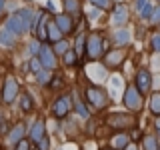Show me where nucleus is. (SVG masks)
Listing matches in <instances>:
<instances>
[{
	"label": "nucleus",
	"mask_w": 160,
	"mask_h": 150,
	"mask_svg": "<svg viewBox=\"0 0 160 150\" xmlns=\"http://www.w3.org/2000/svg\"><path fill=\"white\" fill-rule=\"evenodd\" d=\"M114 42H116L118 46L128 44V42H130V32H128V30H124V28L116 30V32H114Z\"/></svg>",
	"instance_id": "15"
},
{
	"label": "nucleus",
	"mask_w": 160,
	"mask_h": 150,
	"mask_svg": "<svg viewBox=\"0 0 160 150\" xmlns=\"http://www.w3.org/2000/svg\"><path fill=\"white\" fill-rule=\"evenodd\" d=\"M86 98H88V102L92 104L94 108H102L104 104L108 102L106 92H104L102 88H98V86H88L86 88Z\"/></svg>",
	"instance_id": "3"
},
{
	"label": "nucleus",
	"mask_w": 160,
	"mask_h": 150,
	"mask_svg": "<svg viewBox=\"0 0 160 150\" xmlns=\"http://www.w3.org/2000/svg\"><path fill=\"white\" fill-rule=\"evenodd\" d=\"M128 22V8L124 4H116V8L112 10V24L114 26H124Z\"/></svg>",
	"instance_id": "10"
},
{
	"label": "nucleus",
	"mask_w": 160,
	"mask_h": 150,
	"mask_svg": "<svg viewBox=\"0 0 160 150\" xmlns=\"http://www.w3.org/2000/svg\"><path fill=\"white\" fill-rule=\"evenodd\" d=\"M22 136H24V124H22V122H18L16 126L12 128V132H10L8 140H10L12 144H18V142H22Z\"/></svg>",
	"instance_id": "14"
},
{
	"label": "nucleus",
	"mask_w": 160,
	"mask_h": 150,
	"mask_svg": "<svg viewBox=\"0 0 160 150\" xmlns=\"http://www.w3.org/2000/svg\"><path fill=\"white\" fill-rule=\"evenodd\" d=\"M4 4H6V0H0V14L4 12Z\"/></svg>",
	"instance_id": "40"
},
{
	"label": "nucleus",
	"mask_w": 160,
	"mask_h": 150,
	"mask_svg": "<svg viewBox=\"0 0 160 150\" xmlns=\"http://www.w3.org/2000/svg\"><path fill=\"white\" fill-rule=\"evenodd\" d=\"M124 104H126V108L132 110V112H138V110L142 108V94H140V90L134 86V84L126 86V90H124Z\"/></svg>",
	"instance_id": "1"
},
{
	"label": "nucleus",
	"mask_w": 160,
	"mask_h": 150,
	"mask_svg": "<svg viewBox=\"0 0 160 150\" xmlns=\"http://www.w3.org/2000/svg\"><path fill=\"white\" fill-rule=\"evenodd\" d=\"M92 6H96L98 10H106L110 6V0H88Z\"/></svg>",
	"instance_id": "30"
},
{
	"label": "nucleus",
	"mask_w": 160,
	"mask_h": 150,
	"mask_svg": "<svg viewBox=\"0 0 160 150\" xmlns=\"http://www.w3.org/2000/svg\"><path fill=\"white\" fill-rule=\"evenodd\" d=\"M152 22H160V6L154 8V14H152Z\"/></svg>",
	"instance_id": "34"
},
{
	"label": "nucleus",
	"mask_w": 160,
	"mask_h": 150,
	"mask_svg": "<svg viewBox=\"0 0 160 150\" xmlns=\"http://www.w3.org/2000/svg\"><path fill=\"white\" fill-rule=\"evenodd\" d=\"M134 86L140 90V94H144V92H148V90H150V86H152V76H150V72H148L146 68H142V70H138V72H136Z\"/></svg>",
	"instance_id": "6"
},
{
	"label": "nucleus",
	"mask_w": 160,
	"mask_h": 150,
	"mask_svg": "<svg viewBox=\"0 0 160 150\" xmlns=\"http://www.w3.org/2000/svg\"><path fill=\"white\" fill-rule=\"evenodd\" d=\"M40 48H42V46H40L38 40H32V42L28 44V54H30V56H36V54H40Z\"/></svg>",
	"instance_id": "27"
},
{
	"label": "nucleus",
	"mask_w": 160,
	"mask_h": 150,
	"mask_svg": "<svg viewBox=\"0 0 160 150\" xmlns=\"http://www.w3.org/2000/svg\"><path fill=\"white\" fill-rule=\"evenodd\" d=\"M58 86H60V78L54 76V78H52V88H58Z\"/></svg>",
	"instance_id": "38"
},
{
	"label": "nucleus",
	"mask_w": 160,
	"mask_h": 150,
	"mask_svg": "<svg viewBox=\"0 0 160 150\" xmlns=\"http://www.w3.org/2000/svg\"><path fill=\"white\" fill-rule=\"evenodd\" d=\"M70 108H72L70 98H68V96H58L56 102L52 104V114H54L56 118H64V116L70 112Z\"/></svg>",
	"instance_id": "7"
},
{
	"label": "nucleus",
	"mask_w": 160,
	"mask_h": 150,
	"mask_svg": "<svg viewBox=\"0 0 160 150\" xmlns=\"http://www.w3.org/2000/svg\"><path fill=\"white\" fill-rule=\"evenodd\" d=\"M14 150H30V144L26 142V140H22V142H18L16 146H14Z\"/></svg>",
	"instance_id": "33"
},
{
	"label": "nucleus",
	"mask_w": 160,
	"mask_h": 150,
	"mask_svg": "<svg viewBox=\"0 0 160 150\" xmlns=\"http://www.w3.org/2000/svg\"><path fill=\"white\" fill-rule=\"evenodd\" d=\"M88 16H90V18H98V16H100V10H98V8H96V10H90Z\"/></svg>",
	"instance_id": "37"
},
{
	"label": "nucleus",
	"mask_w": 160,
	"mask_h": 150,
	"mask_svg": "<svg viewBox=\"0 0 160 150\" xmlns=\"http://www.w3.org/2000/svg\"><path fill=\"white\" fill-rule=\"evenodd\" d=\"M48 146H50L48 138H42V140H40V150H48Z\"/></svg>",
	"instance_id": "35"
},
{
	"label": "nucleus",
	"mask_w": 160,
	"mask_h": 150,
	"mask_svg": "<svg viewBox=\"0 0 160 150\" xmlns=\"http://www.w3.org/2000/svg\"><path fill=\"white\" fill-rule=\"evenodd\" d=\"M86 54L90 60H96L104 54V42H102V36L100 34H92L86 42Z\"/></svg>",
	"instance_id": "2"
},
{
	"label": "nucleus",
	"mask_w": 160,
	"mask_h": 150,
	"mask_svg": "<svg viewBox=\"0 0 160 150\" xmlns=\"http://www.w3.org/2000/svg\"><path fill=\"white\" fill-rule=\"evenodd\" d=\"M150 112L154 114V116H160V92L152 94V98H150Z\"/></svg>",
	"instance_id": "19"
},
{
	"label": "nucleus",
	"mask_w": 160,
	"mask_h": 150,
	"mask_svg": "<svg viewBox=\"0 0 160 150\" xmlns=\"http://www.w3.org/2000/svg\"><path fill=\"white\" fill-rule=\"evenodd\" d=\"M76 56L78 54L74 52V50H68V52L64 54V64H66V66H74V64H76Z\"/></svg>",
	"instance_id": "24"
},
{
	"label": "nucleus",
	"mask_w": 160,
	"mask_h": 150,
	"mask_svg": "<svg viewBox=\"0 0 160 150\" xmlns=\"http://www.w3.org/2000/svg\"><path fill=\"white\" fill-rule=\"evenodd\" d=\"M16 94H18V82L14 78H6L4 88H2V100L6 104H12L14 98H16Z\"/></svg>",
	"instance_id": "8"
},
{
	"label": "nucleus",
	"mask_w": 160,
	"mask_h": 150,
	"mask_svg": "<svg viewBox=\"0 0 160 150\" xmlns=\"http://www.w3.org/2000/svg\"><path fill=\"white\" fill-rule=\"evenodd\" d=\"M6 30H8V32H12L14 36H20V34L26 32V30H24V24H22V18H20L18 12H14L12 16L6 20Z\"/></svg>",
	"instance_id": "9"
},
{
	"label": "nucleus",
	"mask_w": 160,
	"mask_h": 150,
	"mask_svg": "<svg viewBox=\"0 0 160 150\" xmlns=\"http://www.w3.org/2000/svg\"><path fill=\"white\" fill-rule=\"evenodd\" d=\"M152 14H154V8H152V4H150V2L140 10V16H142L144 20H152Z\"/></svg>",
	"instance_id": "26"
},
{
	"label": "nucleus",
	"mask_w": 160,
	"mask_h": 150,
	"mask_svg": "<svg viewBox=\"0 0 160 150\" xmlns=\"http://www.w3.org/2000/svg\"><path fill=\"white\" fill-rule=\"evenodd\" d=\"M74 110L80 114L82 118H88V108L84 106V102H80V100H76V104H74Z\"/></svg>",
	"instance_id": "28"
},
{
	"label": "nucleus",
	"mask_w": 160,
	"mask_h": 150,
	"mask_svg": "<svg viewBox=\"0 0 160 150\" xmlns=\"http://www.w3.org/2000/svg\"><path fill=\"white\" fill-rule=\"evenodd\" d=\"M0 44H4V46H14V44H16V36L4 28L2 32H0Z\"/></svg>",
	"instance_id": "17"
},
{
	"label": "nucleus",
	"mask_w": 160,
	"mask_h": 150,
	"mask_svg": "<svg viewBox=\"0 0 160 150\" xmlns=\"http://www.w3.org/2000/svg\"><path fill=\"white\" fill-rule=\"evenodd\" d=\"M102 150H114V148H112V146H110V148H102Z\"/></svg>",
	"instance_id": "44"
},
{
	"label": "nucleus",
	"mask_w": 160,
	"mask_h": 150,
	"mask_svg": "<svg viewBox=\"0 0 160 150\" xmlns=\"http://www.w3.org/2000/svg\"><path fill=\"white\" fill-rule=\"evenodd\" d=\"M38 58H40V62H42V66L46 70L56 68V52H54V48H50L48 44H44V46L40 48Z\"/></svg>",
	"instance_id": "5"
},
{
	"label": "nucleus",
	"mask_w": 160,
	"mask_h": 150,
	"mask_svg": "<svg viewBox=\"0 0 160 150\" xmlns=\"http://www.w3.org/2000/svg\"><path fill=\"white\" fill-rule=\"evenodd\" d=\"M64 8H66V12H78L80 10L76 0H66V2H64Z\"/></svg>",
	"instance_id": "31"
},
{
	"label": "nucleus",
	"mask_w": 160,
	"mask_h": 150,
	"mask_svg": "<svg viewBox=\"0 0 160 150\" xmlns=\"http://www.w3.org/2000/svg\"><path fill=\"white\" fill-rule=\"evenodd\" d=\"M86 42H88V40H86V36H84V34H80V36L76 38V48H74V52H76L78 56L86 52Z\"/></svg>",
	"instance_id": "21"
},
{
	"label": "nucleus",
	"mask_w": 160,
	"mask_h": 150,
	"mask_svg": "<svg viewBox=\"0 0 160 150\" xmlns=\"http://www.w3.org/2000/svg\"><path fill=\"white\" fill-rule=\"evenodd\" d=\"M46 10H50V12H54V4L50 2V0H48V2H46Z\"/></svg>",
	"instance_id": "39"
},
{
	"label": "nucleus",
	"mask_w": 160,
	"mask_h": 150,
	"mask_svg": "<svg viewBox=\"0 0 160 150\" xmlns=\"http://www.w3.org/2000/svg\"><path fill=\"white\" fill-rule=\"evenodd\" d=\"M108 124L112 128H116V130H124V128H128V126L134 124V116H130V114H122V112L110 114V116H108Z\"/></svg>",
	"instance_id": "4"
},
{
	"label": "nucleus",
	"mask_w": 160,
	"mask_h": 150,
	"mask_svg": "<svg viewBox=\"0 0 160 150\" xmlns=\"http://www.w3.org/2000/svg\"><path fill=\"white\" fill-rule=\"evenodd\" d=\"M36 78H38V84H42V86H44V84L50 82V72H48L46 68H42V70L36 74Z\"/></svg>",
	"instance_id": "25"
},
{
	"label": "nucleus",
	"mask_w": 160,
	"mask_h": 150,
	"mask_svg": "<svg viewBox=\"0 0 160 150\" xmlns=\"http://www.w3.org/2000/svg\"><path fill=\"white\" fill-rule=\"evenodd\" d=\"M68 50H70V46H68L66 40H60V42L54 44V52H56V54H62V56H64V54H66Z\"/></svg>",
	"instance_id": "23"
},
{
	"label": "nucleus",
	"mask_w": 160,
	"mask_h": 150,
	"mask_svg": "<svg viewBox=\"0 0 160 150\" xmlns=\"http://www.w3.org/2000/svg\"><path fill=\"white\" fill-rule=\"evenodd\" d=\"M146 4H148V0H136V8H138V10H142Z\"/></svg>",
	"instance_id": "36"
},
{
	"label": "nucleus",
	"mask_w": 160,
	"mask_h": 150,
	"mask_svg": "<svg viewBox=\"0 0 160 150\" xmlns=\"http://www.w3.org/2000/svg\"><path fill=\"white\" fill-rule=\"evenodd\" d=\"M34 106V102H32V98H30V94H24L22 98H20V108L24 110V112H30Z\"/></svg>",
	"instance_id": "22"
},
{
	"label": "nucleus",
	"mask_w": 160,
	"mask_h": 150,
	"mask_svg": "<svg viewBox=\"0 0 160 150\" xmlns=\"http://www.w3.org/2000/svg\"><path fill=\"white\" fill-rule=\"evenodd\" d=\"M150 46H152L154 52H160V34H154V36L150 38Z\"/></svg>",
	"instance_id": "32"
},
{
	"label": "nucleus",
	"mask_w": 160,
	"mask_h": 150,
	"mask_svg": "<svg viewBox=\"0 0 160 150\" xmlns=\"http://www.w3.org/2000/svg\"><path fill=\"white\" fill-rule=\"evenodd\" d=\"M28 68L32 70L34 74H38L40 70H42V62H40V58H32V60H30V64H28Z\"/></svg>",
	"instance_id": "29"
},
{
	"label": "nucleus",
	"mask_w": 160,
	"mask_h": 150,
	"mask_svg": "<svg viewBox=\"0 0 160 150\" xmlns=\"http://www.w3.org/2000/svg\"><path fill=\"white\" fill-rule=\"evenodd\" d=\"M126 150H136V146H134V144H132V146H128Z\"/></svg>",
	"instance_id": "42"
},
{
	"label": "nucleus",
	"mask_w": 160,
	"mask_h": 150,
	"mask_svg": "<svg viewBox=\"0 0 160 150\" xmlns=\"http://www.w3.org/2000/svg\"><path fill=\"white\" fill-rule=\"evenodd\" d=\"M2 124H4V118H2V114H0V126H2Z\"/></svg>",
	"instance_id": "43"
},
{
	"label": "nucleus",
	"mask_w": 160,
	"mask_h": 150,
	"mask_svg": "<svg viewBox=\"0 0 160 150\" xmlns=\"http://www.w3.org/2000/svg\"><path fill=\"white\" fill-rule=\"evenodd\" d=\"M158 2H160V0H158Z\"/></svg>",
	"instance_id": "45"
},
{
	"label": "nucleus",
	"mask_w": 160,
	"mask_h": 150,
	"mask_svg": "<svg viewBox=\"0 0 160 150\" xmlns=\"http://www.w3.org/2000/svg\"><path fill=\"white\" fill-rule=\"evenodd\" d=\"M110 144H112L114 150H126V148L130 146V138H128V134L120 132V134H116V136H112Z\"/></svg>",
	"instance_id": "12"
},
{
	"label": "nucleus",
	"mask_w": 160,
	"mask_h": 150,
	"mask_svg": "<svg viewBox=\"0 0 160 150\" xmlns=\"http://www.w3.org/2000/svg\"><path fill=\"white\" fill-rule=\"evenodd\" d=\"M48 40H52L54 44L62 40V32H60V28L56 24H48Z\"/></svg>",
	"instance_id": "18"
},
{
	"label": "nucleus",
	"mask_w": 160,
	"mask_h": 150,
	"mask_svg": "<svg viewBox=\"0 0 160 150\" xmlns=\"http://www.w3.org/2000/svg\"><path fill=\"white\" fill-rule=\"evenodd\" d=\"M124 58V52L122 50H112V52L106 54V64L108 66H114V64H120Z\"/></svg>",
	"instance_id": "16"
},
{
	"label": "nucleus",
	"mask_w": 160,
	"mask_h": 150,
	"mask_svg": "<svg viewBox=\"0 0 160 150\" xmlns=\"http://www.w3.org/2000/svg\"><path fill=\"white\" fill-rule=\"evenodd\" d=\"M28 134H30V140H32V142H40V140L44 138V122L42 120H36Z\"/></svg>",
	"instance_id": "13"
},
{
	"label": "nucleus",
	"mask_w": 160,
	"mask_h": 150,
	"mask_svg": "<svg viewBox=\"0 0 160 150\" xmlns=\"http://www.w3.org/2000/svg\"><path fill=\"white\" fill-rule=\"evenodd\" d=\"M142 144H144V150H158V140L156 136H144L142 138Z\"/></svg>",
	"instance_id": "20"
},
{
	"label": "nucleus",
	"mask_w": 160,
	"mask_h": 150,
	"mask_svg": "<svg viewBox=\"0 0 160 150\" xmlns=\"http://www.w3.org/2000/svg\"><path fill=\"white\" fill-rule=\"evenodd\" d=\"M156 130H158V136H160V116L156 118Z\"/></svg>",
	"instance_id": "41"
},
{
	"label": "nucleus",
	"mask_w": 160,
	"mask_h": 150,
	"mask_svg": "<svg viewBox=\"0 0 160 150\" xmlns=\"http://www.w3.org/2000/svg\"><path fill=\"white\" fill-rule=\"evenodd\" d=\"M54 24L60 28L62 34H70V32H72V18H70L68 14H58L56 20H54Z\"/></svg>",
	"instance_id": "11"
}]
</instances>
